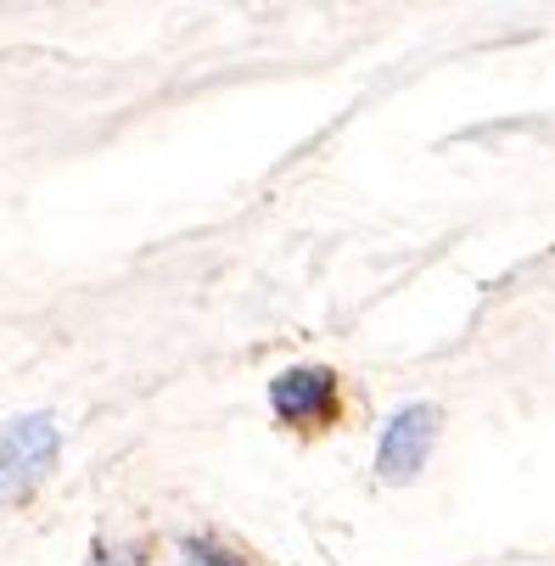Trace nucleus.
<instances>
[{"instance_id":"nucleus-2","label":"nucleus","mask_w":555,"mask_h":566,"mask_svg":"<svg viewBox=\"0 0 555 566\" xmlns=\"http://www.w3.org/2000/svg\"><path fill=\"white\" fill-rule=\"evenodd\" d=\"M438 427H443V410H438V403H427V398L405 403V410H392L387 427H381V443H376V476L392 482V489L416 482L421 465L432 460Z\"/></svg>"},{"instance_id":"nucleus-3","label":"nucleus","mask_w":555,"mask_h":566,"mask_svg":"<svg viewBox=\"0 0 555 566\" xmlns=\"http://www.w3.org/2000/svg\"><path fill=\"white\" fill-rule=\"evenodd\" d=\"M270 410L281 427H326L337 416V370L292 365L270 381Z\"/></svg>"},{"instance_id":"nucleus-1","label":"nucleus","mask_w":555,"mask_h":566,"mask_svg":"<svg viewBox=\"0 0 555 566\" xmlns=\"http://www.w3.org/2000/svg\"><path fill=\"white\" fill-rule=\"evenodd\" d=\"M62 460V427L51 410H23L0 427V511L23 505L45 489Z\"/></svg>"},{"instance_id":"nucleus-4","label":"nucleus","mask_w":555,"mask_h":566,"mask_svg":"<svg viewBox=\"0 0 555 566\" xmlns=\"http://www.w3.org/2000/svg\"><path fill=\"white\" fill-rule=\"evenodd\" d=\"M85 566H140V549H118V555H113L107 544H96Z\"/></svg>"}]
</instances>
